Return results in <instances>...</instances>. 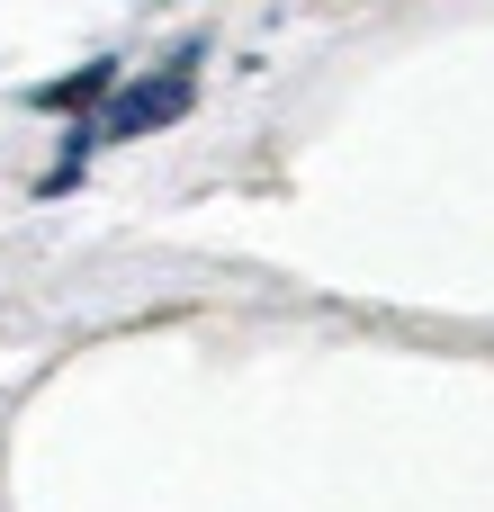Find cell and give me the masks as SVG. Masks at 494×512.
<instances>
[{
    "instance_id": "6da1fadb",
    "label": "cell",
    "mask_w": 494,
    "mask_h": 512,
    "mask_svg": "<svg viewBox=\"0 0 494 512\" xmlns=\"http://www.w3.org/2000/svg\"><path fill=\"white\" fill-rule=\"evenodd\" d=\"M180 108H189V54H180V63H162V72H144L135 90H117L90 144H126V135H153V126H171Z\"/></svg>"
},
{
    "instance_id": "7a4b0ae2",
    "label": "cell",
    "mask_w": 494,
    "mask_h": 512,
    "mask_svg": "<svg viewBox=\"0 0 494 512\" xmlns=\"http://www.w3.org/2000/svg\"><path fill=\"white\" fill-rule=\"evenodd\" d=\"M117 81V63H90V72H72V81H54V90H36V108H90L99 90Z\"/></svg>"
}]
</instances>
